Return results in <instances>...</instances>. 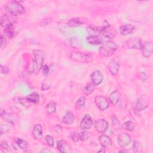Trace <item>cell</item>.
<instances>
[{
	"label": "cell",
	"instance_id": "c3c4849f",
	"mask_svg": "<svg viewBox=\"0 0 153 153\" xmlns=\"http://www.w3.org/2000/svg\"><path fill=\"white\" fill-rule=\"evenodd\" d=\"M106 152V150L104 149V148H102V149H100V150H99V151H98V152Z\"/></svg>",
	"mask_w": 153,
	"mask_h": 153
},
{
	"label": "cell",
	"instance_id": "7c38bea8",
	"mask_svg": "<svg viewBox=\"0 0 153 153\" xmlns=\"http://www.w3.org/2000/svg\"><path fill=\"white\" fill-rule=\"evenodd\" d=\"M91 79L92 83L94 85H97L102 82L103 79V75L100 71L96 70L91 74Z\"/></svg>",
	"mask_w": 153,
	"mask_h": 153
},
{
	"label": "cell",
	"instance_id": "681fc988",
	"mask_svg": "<svg viewBox=\"0 0 153 153\" xmlns=\"http://www.w3.org/2000/svg\"><path fill=\"white\" fill-rule=\"evenodd\" d=\"M128 152L127 151H126V150H121V151H120L119 152Z\"/></svg>",
	"mask_w": 153,
	"mask_h": 153
},
{
	"label": "cell",
	"instance_id": "74e56055",
	"mask_svg": "<svg viewBox=\"0 0 153 153\" xmlns=\"http://www.w3.org/2000/svg\"><path fill=\"white\" fill-rule=\"evenodd\" d=\"M1 149L2 151L4 152H7L8 150V145L7 141L5 140H2L1 143Z\"/></svg>",
	"mask_w": 153,
	"mask_h": 153
},
{
	"label": "cell",
	"instance_id": "836d02e7",
	"mask_svg": "<svg viewBox=\"0 0 153 153\" xmlns=\"http://www.w3.org/2000/svg\"><path fill=\"white\" fill-rule=\"evenodd\" d=\"M111 119H112V124L113 127L115 129H118L120 127V122L118 120V119L114 115L112 116Z\"/></svg>",
	"mask_w": 153,
	"mask_h": 153
},
{
	"label": "cell",
	"instance_id": "7bdbcfd3",
	"mask_svg": "<svg viewBox=\"0 0 153 153\" xmlns=\"http://www.w3.org/2000/svg\"><path fill=\"white\" fill-rule=\"evenodd\" d=\"M19 102H20V104H22L23 106H29L30 105L29 102L27 100L26 97V98H22V97L19 98Z\"/></svg>",
	"mask_w": 153,
	"mask_h": 153
},
{
	"label": "cell",
	"instance_id": "4316f807",
	"mask_svg": "<svg viewBox=\"0 0 153 153\" xmlns=\"http://www.w3.org/2000/svg\"><path fill=\"white\" fill-rule=\"evenodd\" d=\"M94 88H95V85L93 83L90 82L87 84L85 86V87L82 90V91L85 95H90L93 92Z\"/></svg>",
	"mask_w": 153,
	"mask_h": 153
},
{
	"label": "cell",
	"instance_id": "60d3db41",
	"mask_svg": "<svg viewBox=\"0 0 153 153\" xmlns=\"http://www.w3.org/2000/svg\"><path fill=\"white\" fill-rule=\"evenodd\" d=\"M138 78L142 81H145L149 78V75L145 72H140L138 74Z\"/></svg>",
	"mask_w": 153,
	"mask_h": 153
},
{
	"label": "cell",
	"instance_id": "ac0fdd59",
	"mask_svg": "<svg viewBox=\"0 0 153 153\" xmlns=\"http://www.w3.org/2000/svg\"><path fill=\"white\" fill-rule=\"evenodd\" d=\"M4 33L7 37L10 39H12L16 36V35L17 34V31L15 26H12L5 27L4 29Z\"/></svg>",
	"mask_w": 153,
	"mask_h": 153
},
{
	"label": "cell",
	"instance_id": "e0dca14e",
	"mask_svg": "<svg viewBox=\"0 0 153 153\" xmlns=\"http://www.w3.org/2000/svg\"><path fill=\"white\" fill-rule=\"evenodd\" d=\"M99 142L103 148H108L111 146L112 143L111 138L105 134H102L99 137Z\"/></svg>",
	"mask_w": 153,
	"mask_h": 153
},
{
	"label": "cell",
	"instance_id": "d4e9b609",
	"mask_svg": "<svg viewBox=\"0 0 153 153\" xmlns=\"http://www.w3.org/2000/svg\"><path fill=\"white\" fill-rule=\"evenodd\" d=\"M26 99L29 102L37 104L39 100V95L36 92H33L27 95Z\"/></svg>",
	"mask_w": 153,
	"mask_h": 153
},
{
	"label": "cell",
	"instance_id": "bcb514c9",
	"mask_svg": "<svg viewBox=\"0 0 153 153\" xmlns=\"http://www.w3.org/2000/svg\"><path fill=\"white\" fill-rule=\"evenodd\" d=\"M53 128H54V130L56 133H60V132L62 131V128L61 126H60V125H59V124H57V125H56L55 126H54Z\"/></svg>",
	"mask_w": 153,
	"mask_h": 153
},
{
	"label": "cell",
	"instance_id": "3957f363",
	"mask_svg": "<svg viewBox=\"0 0 153 153\" xmlns=\"http://www.w3.org/2000/svg\"><path fill=\"white\" fill-rule=\"evenodd\" d=\"M32 52L33 55V72L37 73L42 69L44 60V53L41 50H33Z\"/></svg>",
	"mask_w": 153,
	"mask_h": 153
},
{
	"label": "cell",
	"instance_id": "9c48e42d",
	"mask_svg": "<svg viewBox=\"0 0 153 153\" xmlns=\"http://www.w3.org/2000/svg\"><path fill=\"white\" fill-rule=\"evenodd\" d=\"M131 141V138L129 134L126 133H122L118 135L117 138V142L118 145L123 148L128 146Z\"/></svg>",
	"mask_w": 153,
	"mask_h": 153
},
{
	"label": "cell",
	"instance_id": "5bb4252c",
	"mask_svg": "<svg viewBox=\"0 0 153 153\" xmlns=\"http://www.w3.org/2000/svg\"><path fill=\"white\" fill-rule=\"evenodd\" d=\"M101 34L109 39H112L117 34V30L115 28L109 25L102 31Z\"/></svg>",
	"mask_w": 153,
	"mask_h": 153
},
{
	"label": "cell",
	"instance_id": "9a60e30c",
	"mask_svg": "<svg viewBox=\"0 0 153 153\" xmlns=\"http://www.w3.org/2000/svg\"><path fill=\"white\" fill-rule=\"evenodd\" d=\"M32 134L36 140H41L43 137L42 128L40 124H36L34 126Z\"/></svg>",
	"mask_w": 153,
	"mask_h": 153
},
{
	"label": "cell",
	"instance_id": "f1b7e54d",
	"mask_svg": "<svg viewBox=\"0 0 153 153\" xmlns=\"http://www.w3.org/2000/svg\"><path fill=\"white\" fill-rule=\"evenodd\" d=\"M122 128L124 130H127V131H133L134 128H135V126L134 124L131 121H127L126 122H125L123 125H122Z\"/></svg>",
	"mask_w": 153,
	"mask_h": 153
},
{
	"label": "cell",
	"instance_id": "52a82bcc",
	"mask_svg": "<svg viewBox=\"0 0 153 153\" xmlns=\"http://www.w3.org/2000/svg\"><path fill=\"white\" fill-rule=\"evenodd\" d=\"M95 103L100 111H105L109 107V102L103 96H97L94 99Z\"/></svg>",
	"mask_w": 153,
	"mask_h": 153
},
{
	"label": "cell",
	"instance_id": "4fadbf2b",
	"mask_svg": "<svg viewBox=\"0 0 153 153\" xmlns=\"http://www.w3.org/2000/svg\"><path fill=\"white\" fill-rule=\"evenodd\" d=\"M108 69L112 75H117L119 71V64L114 59H112L108 64Z\"/></svg>",
	"mask_w": 153,
	"mask_h": 153
},
{
	"label": "cell",
	"instance_id": "ffe728a7",
	"mask_svg": "<svg viewBox=\"0 0 153 153\" xmlns=\"http://www.w3.org/2000/svg\"><path fill=\"white\" fill-rule=\"evenodd\" d=\"M85 40L89 44L99 45L102 43V39L99 35H89L86 38Z\"/></svg>",
	"mask_w": 153,
	"mask_h": 153
},
{
	"label": "cell",
	"instance_id": "2e32d148",
	"mask_svg": "<svg viewBox=\"0 0 153 153\" xmlns=\"http://www.w3.org/2000/svg\"><path fill=\"white\" fill-rule=\"evenodd\" d=\"M85 23L84 19L81 17H76L71 19L67 23V25L69 27H76L81 26Z\"/></svg>",
	"mask_w": 153,
	"mask_h": 153
},
{
	"label": "cell",
	"instance_id": "30bf717a",
	"mask_svg": "<svg viewBox=\"0 0 153 153\" xmlns=\"http://www.w3.org/2000/svg\"><path fill=\"white\" fill-rule=\"evenodd\" d=\"M93 124V120L91 116L89 114H85L82 120L80 122L79 127L81 130H88L89 129Z\"/></svg>",
	"mask_w": 153,
	"mask_h": 153
},
{
	"label": "cell",
	"instance_id": "f35d334b",
	"mask_svg": "<svg viewBox=\"0 0 153 153\" xmlns=\"http://www.w3.org/2000/svg\"><path fill=\"white\" fill-rule=\"evenodd\" d=\"M52 21V19L51 17H48V18H46V19H42L40 23H39V25L41 26H47L48 25H49L51 22Z\"/></svg>",
	"mask_w": 153,
	"mask_h": 153
},
{
	"label": "cell",
	"instance_id": "ee69618b",
	"mask_svg": "<svg viewBox=\"0 0 153 153\" xmlns=\"http://www.w3.org/2000/svg\"><path fill=\"white\" fill-rule=\"evenodd\" d=\"M42 74L44 75H47L48 74V73L50 72V68L47 65H45L42 66Z\"/></svg>",
	"mask_w": 153,
	"mask_h": 153
},
{
	"label": "cell",
	"instance_id": "8992f818",
	"mask_svg": "<svg viewBox=\"0 0 153 153\" xmlns=\"http://www.w3.org/2000/svg\"><path fill=\"white\" fill-rule=\"evenodd\" d=\"M142 41L139 38H131L124 42V47L128 49H140L142 45Z\"/></svg>",
	"mask_w": 153,
	"mask_h": 153
},
{
	"label": "cell",
	"instance_id": "f546056e",
	"mask_svg": "<svg viewBox=\"0 0 153 153\" xmlns=\"http://www.w3.org/2000/svg\"><path fill=\"white\" fill-rule=\"evenodd\" d=\"M133 151L136 153H140L142 151V144L138 140H134L133 143Z\"/></svg>",
	"mask_w": 153,
	"mask_h": 153
},
{
	"label": "cell",
	"instance_id": "603a6c76",
	"mask_svg": "<svg viewBox=\"0 0 153 153\" xmlns=\"http://www.w3.org/2000/svg\"><path fill=\"white\" fill-rule=\"evenodd\" d=\"M74 115L71 111L67 112L62 120V123L68 125L72 124L74 123Z\"/></svg>",
	"mask_w": 153,
	"mask_h": 153
},
{
	"label": "cell",
	"instance_id": "4dcf8cb0",
	"mask_svg": "<svg viewBox=\"0 0 153 153\" xmlns=\"http://www.w3.org/2000/svg\"><path fill=\"white\" fill-rule=\"evenodd\" d=\"M85 103V98L83 96L80 97L75 103V107L77 109H82L84 108Z\"/></svg>",
	"mask_w": 153,
	"mask_h": 153
},
{
	"label": "cell",
	"instance_id": "ab89813d",
	"mask_svg": "<svg viewBox=\"0 0 153 153\" xmlns=\"http://www.w3.org/2000/svg\"><path fill=\"white\" fill-rule=\"evenodd\" d=\"M1 48L4 49L7 46V39L3 35H1Z\"/></svg>",
	"mask_w": 153,
	"mask_h": 153
},
{
	"label": "cell",
	"instance_id": "7a4b0ae2",
	"mask_svg": "<svg viewBox=\"0 0 153 153\" xmlns=\"http://www.w3.org/2000/svg\"><path fill=\"white\" fill-rule=\"evenodd\" d=\"M118 48L117 44L111 40H108L102 43L99 48V54L103 57L112 56Z\"/></svg>",
	"mask_w": 153,
	"mask_h": 153
},
{
	"label": "cell",
	"instance_id": "484cf974",
	"mask_svg": "<svg viewBox=\"0 0 153 153\" xmlns=\"http://www.w3.org/2000/svg\"><path fill=\"white\" fill-rule=\"evenodd\" d=\"M14 142L17 145V146L22 149H25L27 147V142L21 138H19V137L15 138Z\"/></svg>",
	"mask_w": 153,
	"mask_h": 153
},
{
	"label": "cell",
	"instance_id": "5b68a950",
	"mask_svg": "<svg viewBox=\"0 0 153 153\" xmlns=\"http://www.w3.org/2000/svg\"><path fill=\"white\" fill-rule=\"evenodd\" d=\"M17 22V19L16 16L10 14H4L0 19L1 26L3 27H7L9 26H14Z\"/></svg>",
	"mask_w": 153,
	"mask_h": 153
},
{
	"label": "cell",
	"instance_id": "8d00e7d4",
	"mask_svg": "<svg viewBox=\"0 0 153 153\" xmlns=\"http://www.w3.org/2000/svg\"><path fill=\"white\" fill-rule=\"evenodd\" d=\"M45 141L50 147H53L54 146V139L51 136L47 135L45 136Z\"/></svg>",
	"mask_w": 153,
	"mask_h": 153
},
{
	"label": "cell",
	"instance_id": "83f0119b",
	"mask_svg": "<svg viewBox=\"0 0 153 153\" xmlns=\"http://www.w3.org/2000/svg\"><path fill=\"white\" fill-rule=\"evenodd\" d=\"M56 104L54 102H50L47 104L46 111L49 115H51L56 111Z\"/></svg>",
	"mask_w": 153,
	"mask_h": 153
},
{
	"label": "cell",
	"instance_id": "cb8c5ba5",
	"mask_svg": "<svg viewBox=\"0 0 153 153\" xmlns=\"http://www.w3.org/2000/svg\"><path fill=\"white\" fill-rule=\"evenodd\" d=\"M120 100V93L118 90H114L109 96V100L113 105H116Z\"/></svg>",
	"mask_w": 153,
	"mask_h": 153
},
{
	"label": "cell",
	"instance_id": "f6af8a7d",
	"mask_svg": "<svg viewBox=\"0 0 153 153\" xmlns=\"http://www.w3.org/2000/svg\"><path fill=\"white\" fill-rule=\"evenodd\" d=\"M1 71L2 74H7L10 72V69L8 68V67H7L6 66L1 65Z\"/></svg>",
	"mask_w": 153,
	"mask_h": 153
},
{
	"label": "cell",
	"instance_id": "d6a6232c",
	"mask_svg": "<svg viewBox=\"0 0 153 153\" xmlns=\"http://www.w3.org/2000/svg\"><path fill=\"white\" fill-rule=\"evenodd\" d=\"M51 86V81L49 78L45 79L41 84V90H47Z\"/></svg>",
	"mask_w": 153,
	"mask_h": 153
},
{
	"label": "cell",
	"instance_id": "7402d4cb",
	"mask_svg": "<svg viewBox=\"0 0 153 153\" xmlns=\"http://www.w3.org/2000/svg\"><path fill=\"white\" fill-rule=\"evenodd\" d=\"M134 28V26L131 25H124L120 27V32L123 35H127L133 31Z\"/></svg>",
	"mask_w": 153,
	"mask_h": 153
},
{
	"label": "cell",
	"instance_id": "277c9868",
	"mask_svg": "<svg viewBox=\"0 0 153 153\" xmlns=\"http://www.w3.org/2000/svg\"><path fill=\"white\" fill-rule=\"evenodd\" d=\"M69 57L71 60L80 63H88L93 59V56L91 54H86L78 51L71 52Z\"/></svg>",
	"mask_w": 153,
	"mask_h": 153
},
{
	"label": "cell",
	"instance_id": "8fae6325",
	"mask_svg": "<svg viewBox=\"0 0 153 153\" xmlns=\"http://www.w3.org/2000/svg\"><path fill=\"white\" fill-rule=\"evenodd\" d=\"M94 127L97 131L102 133L107 130L108 124L107 121L104 119H100L95 122Z\"/></svg>",
	"mask_w": 153,
	"mask_h": 153
},
{
	"label": "cell",
	"instance_id": "d6986e66",
	"mask_svg": "<svg viewBox=\"0 0 153 153\" xmlns=\"http://www.w3.org/2000/svg\"><path fill=\"white\" fill-rule=\"evenodd\" d=\"M149 105V101L144 98L139 99L136 103V109L139 111H142L146 109Z\"/></svg>",
	"mask_w": 153,
	"mask_h": 153
},
{
	"label": "cell",
	"instance_id": "6da1fadb",
	"mask_svg": "<svg viewBox=\"0 0 153 153\" xmlns=\"http://www.w3.org/2000/svg\"><path fill=\"white\" fill-rule=\"evenodd\" d=\"M5 10L10 14L17 16L25 13V8L17 1H12L7 2L4 5Z\"/></svg>",
	"mask_w": 153,
	"mask_h": 153
},
{
	"label": "cell",
	"instance_id": "7dc6e473",
	"mask_svg": "<svg viewBox=\"0 0 153 153\" xmlns=\"http://www.w3.org/2000/svg\"><path fill=\"white\" fill-rule=\"evenodd\" d=\"M40 152H51V151L50 149H48L45 148V149H42V151H41Z\"/></svg>",
	"mask_w": 153,
	"mask_h": 153
},
{
	"label": "cell",
	"instance_id": "d590c367",
	"mask_svg": "<svg viewBox=\"0 0 153 153\" xmlns=\"http://www.w3.org/2000/svg\"><path fill=\"white\" fill-rule=\"evenodd\" d=\"M10 130V127L8 125L2 124L0 127V132L1 135H2L3 134L7 133L8 131H9Z\"/></svg>",
	"mask_w": 153,
	"mask_h": 153
},
{
	"label": "cell",
	"instance_id": "ba28073f",
	"mask_svg": "<svg viewBox=\"0 0 153 153\" xmlns=\"http://www.w3.org/2000/svg\"><path fill=\"white\" fill-rule=\"evenodd\" d=\"M142 55L146 58L149 57L152 54L153 43L152 41H147L142 44L140 48Z\"/></svg>",
	"mask_w": 153,
	"mask_h": 153
},
{
	"label": "cell",
	"instance_id": "1f68e13d",
	"mask_svg": "<svg viewBox=\"0 0 153 153\" xmlns=\"http://www.w3.org/2000/svg\"><path fill=\"white\" fill-rule=\"evenodd\" d=\"M66 144L64 140H60L57 143V148L60 152H66Z\"/></svg>",
	"mask_w": 153,
	"mask_h": 153
},
{
	"label": "cell",
	"instance_id": "b9f144b4",
	"mask_svg": "<svg viewBox=\"0 0 153 153\" xmlns=\"http://www.w3.org/2000/svg\"><path fill=\"white\" fill-rule=\"evenodd\" d=\"M70 137H71V139L75 142H78L79 139V135L77 133L75 132V131H72L70 133Z\"/></svg>",
	"mask_w": 153,
	"mask_h": 153
},
{
	"label": "cell",
	"instance_id": "e575fe53",
	"mask_svg": "<svg viewBox=\"0 0 153 153\" xmlns=\"http://www.w3.org/2000/svg\"><path fill=\"white\" fill-rule=\"evenodd\" d=\"M78 135H79V139L81 141L87 140L89 137L88 133L87 131H85V130H83V131H82L81 133H79L78 134Z\"/></svg>",
	"mask_w": 153,
	"mask_h": 153
},
{
	"label": "cell",
	"instance_id": "44dd1931",
	"mask_svg": "<svg viewBox=\"0 0 153 153\" xmlns=\"http://www.w3.org/2000/svg\"><path fill=\"white\" fill-rule=\"evenodd\" d=\"M66 43L67 45L74 48H80L81 47V44H80L79 39L76 37L68 38L66 39Z\"/></svg>",
	"mask_w": 153,
	"mask_h": 153
}]
</instances>
